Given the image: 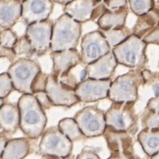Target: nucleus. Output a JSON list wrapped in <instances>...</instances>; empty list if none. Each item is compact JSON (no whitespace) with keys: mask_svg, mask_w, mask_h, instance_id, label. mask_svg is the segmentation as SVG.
<instances>
[{"mask_svg":"<svg viewBox=\"0 0 159 159\" xmlns=\"http://www.w3.org/2000/svg\"><path fill=\"white\" fill-rule=\"evenodd\" d=\"M51 57L52 60L51 74L57 79L68 74L73 69L81 64L80 52L77 49L51 51Z\"/></svg>","mask_w":159,"mask_h":159,"instance_id":"4468645a","label":"nucleus"},{"mask_svg":"<svg viewBox=\"0 0 159 159\" xmlns=\"http://www.w3.org/2000/svg\"><path fill=\"white\" fill-rule=\"evenodd\" d=\"M51 1L54 2L55 4H58V5H61V6H66V4H68L73 0H51Z\"/></svg>","mask_w":159,"mask_h":159,"instance_id":"ea45409f","label":"nucleus"},{"mask_svg":"<svg viewBox=\"0 0 159 159\" xmlns=\"http://www.w3.org/2000/svg\"><path fill=\"white\" fill-rule=\"evenodd\" d=\"M41 70L36 61L31 58L20 57L9 66L7 73L11 77L14 90L21 94H33L32 82Z\"/></svg>","mask_w":159,"mask_h":159,"instance_id":"423d86ee","label":"nucleus"},{"mask_svg":"<svg viewBox=\"0 0 159 159\" xmlns=\"http://www.w3.org/2000/svg\"><path fill=\"white\" fill-rule=\"evenodd\" d=\"M151 158H154V159H159V152L156 154V155H154L153 157H151Z\"/></svg>","mask_w":159,"mask_h":159,"instance_id":"37998d69","label":"nucleus"},{"mask_svg":"<svg viewBox=\"0 0 159 159\" xmlns=\"http://www.w3.org/2000/svg\"><path fill=\"white\" fill-rule=\"evenodd\" d=\"M143 68L131 69L111 81L108 98L111 102H135L139 89L147 81L142 74Z\"/></svg>","mask_w":159,"mask_h":159,"instance_id":"7ed1b4c3","label":"nucleus"},{"mask_svg":"<svg viewBox=\"0 0 159 159\" xmlns=\"http://www.w3.org/2000/svg\"><path fill=\"white\" fill-rule=\"evenodd\" d=\"M118 61L112 51L85 66L87 77L92 79H111L118 66Z\"/></svg>","mask_w":159,"mask_h":159,"instance_id":"dca6fc26","label":"nucleus"},{"mask_svg":"<svg viewBox=\"0 0 159 159\" xmlns=\"http://www.w3.org/2000/svg\"><path fill=\"white\" fill-rule=\"evenodd\" d=\"M130 11L136 16L142 15L154 7V0H128Z\"/></svg>","mask_w":159,"mask_h":159,"instance_id":"bb28decb","label":"nucleus"},{"mask_svg":"<svg viewBox=\"0 0 159 159\" xmlns=\"http://www.w3.org/2000/svg\"><path fill=\"white\" fill-rule=\"evenodd\" d=\"M158 66H159V63H158Z\"/></svg>","mask_w":159,"mask_h":159,"instance_id":"de8ad7c7","label":"nucleus"},{"mask_svg":"<svg viewBox=\"0 0 159 159\" xmlns=\"http://www.w3.org/2000/svg\"><path fill=\"white\" fill-rule=\"evenodd\" d=\"M154 7L159 10V0H154Z\"/></svg>","mask_w":159,"mask_h":159,"instance_id":"79ce46f5","label":"nucleus"},{"mask_svg":"<svg viewBox=\"0 0 159 159\" xmlns=\"http://www.w3.org/2000/svg\"><path fill=\"white\" fill-rule=\"evenodd\" d=\"M110 151V158H132L134 157V141L130 131H118L106 125L102 134Z\"/></svg>","mask_w":159,"mask_h":159,"instance_id":"1a4fd4ad","label":"nucleus"},{"mask_svg":"<svg viewBox=\"0 0 159 159\" xmlns=\"http://www.w3.org/2000/svg\"><path fill=\"white\" fill-rule=\"evenodd\" d=\"M4 102H5L4 99H1V98H0V106H1V105H2V104L4 103Z\"/></svg>","mask_w":159,"mask_h":159,"instance_id":"c03bdc74","label":"nucleus"},{"mask_svg":"<svg viewBox=\"0 0 159 159\" xmlns=\"http://www.w3.org/2000/svg\"><path fill=\"white\" fill-rule=\"evenodd\" d=\"M58 128L66 137H68L71 142H75L86 139L85 135L80 129L74 118H65L60 119L57 124Z\"/></svg>","mask_w":159,"mask_h":159,"instance_id":"b1692460","label":"nucleus"},{"mask_svg":"<svg viewBox=\"0 0 159 159\" xmlns=\"http://www.w3.org/2000/svg\"><path fill=\"white\" fill-rule=\"evenodd\" d=\"M12 50L17 57L30 58L34 54V51L32 45L28 39V37L24 34L20 37H18L15 44L12 47Z\"/></svg>","mask_w":159,"mask_h":159,"instance_id":"a878e982","label":"nucleus"},{"mask_svg":"<svg viewBox=\"0 0 159 159\" xmlns=\"http://www.w3.org/2000/svg\"><path fill=\"white\" fill-rule=\"evenodd\" d=\"M8 140H9V138L6 135V133H4V132L0 133V158L2 157V154H3V151L5 149V147H6Z\"/></svg>","mask_w":159,"mask_h":159,"instance_id":"58836bf2","label":"nucleus"},{"mask_svg":"<svg viewBox=\"0 0 159 159\" xmlns=\"http://www.w3.org/2000/svg\"><path fill=\"white\" fill-rule=\"evenodd\" d=\"M81 24L65 12L57 18L52 27L50 51L77 49L82 32Z\"/></svg>","mask_w":159,"mask_h":159,"instance_id":"f03ea898","label":"nucleus"},{"mask_svg":"<svg viewBox=\"0 0 159 159\" xmlns=\"http://www.w3.org/2000/svg\"><path fill=\"white\" fill-rule=\"evenodd\" d=\"M45 92L54 106L70 108L80 102L75 88L60 81L52 74H49Z\"/></svg>","mask_w":159,"mask_h":159,"instance_id":"f8f14e48","label":"nucleus"},{"mask_svg":"<svg viewBox=\"0 0 159 159\" xmlns=\"http://www.w3.org/2000/svg\"><path fill=\"white\" fill-rule=\"evenodd\" d=\"M146 107L148 109H151L155 111L159 112V95L158 96H155L152 98H150L147 102Z\"/></svg>","mask_w":159,"mask_h":159,"instance_id":"4c0bfd02","label":"nucleus"},{"mask_svg":"<svg viewBox=\"0 0 159 159\" xmlns=\"http://www.w3.org/2000/svg\"><path fill=\"white\" fill-rule=\"evenodd\" d=\"M135 102H112L105 111L106 125L118 131H130L137 122Z\"/></svg>","mask_w":159,"mask_h":159,"instance_id":"0eeeda50","label":"nucleus"},{"mask_svg":"<svg viewBox=\"0 0 159 159\" xmlns=\"http://www.w3.org/2000/svg\"><path fill=\"white\" fill-rule=\"evenodd\" d=\"M74 118L87 139L102 136L106 128L105 111L97 106L84 107Z\"/></svg>","mask_w":159,"mask_h":159,"instance_id":"6e6552de","label":"nucleus"},{"mask_svg":"<svg viewBox=\"0 0 159 159\" xmlns=\"http://www.w3.org/2000/svg\"><path fill=\"white\" fill-rule=\"evenodd\" d=\"M78 159H99L100 157L98 156L97 150L92 147H89L87 146L85 148H83L81 149V151L80 152L77 157H76Z\"/></svg>","mask_w":159,"mask_h":159,"instance_id":"72a5a7b5","label":"nucleus"},{"mask_svg":"<svg viewBox=\"0 0 159 159\" xmlns=\"http://www.w3.org/2000/svg\"><path fill=\"white\" fill-rule=\"evenodd\" d=\"M18 36L14 32L11 31V29H3L0 31V44L12 48L15 44Z\"/></svg>","mask_w":159,"mask_h":159,"instance_id":"7c9ffc66","label":"nucleus"},{"mask_svg":"<svg viewBox=\"0 0 159 159\" xmlns=\"http://www.w3.org/2000/svg\"><path fill=\"white\" fill-rule=\"evenodd\" d=\"M142 39L147 44H156L159 46V25L148 31Z\"/></svg>","mask_w":159,"mask_h":159,"instance_id":"2f4dec72","label":"nucleus"},{"mask_svg":"<svg viewBox=\"0 0 159 159\" xmlns=\"http://www.w3.org/2000/svg\"><path fill=\"white\" fill-rule=\"evenodd\" d=\"M20 128V110L18 104L4 102L0 106V129L6 134H12Z\"/></svg>","mask_w":159,"mask_h":159,"instance_id":"6ab92c4d","label":"nucleus"},{"mask_svg":"<svg viewBox=\"0 0 159 159\" xmlns=\"http://www.w3.org/2000/svg\"><path fill=\"white\" fill-rule=\"evenodd\" d=\"M152 89H153L155 96H158L159 95V82H155L152 85Z\"/></svg>","mask_w":159,"mask_h":159,"instance_id":"a19ab883","label":"nucleus"},{"mask_svg":"<svg viewBox=\"0 0 159 159\" xmlns=\"http://www.w3.org/2000/svg\"><path fill=\"white\" fill-rule=\"evenodd\" d=\"M105 5L111 10H116L128 6V0H106Z\"/></svg>","mask_w":159,"mask_h":159,"instance_id":"c9c22d12","label":"nucleus"},{"mask_svg":"<svg viewBox=\"0 0 159 159\" xmlns=\"http://www.w3.org/2000/svg\"><path fill=\"white\" fill-rule=\"evenodd\" d=\"M111 51V48L100 29L89 32L81 38L80 60L85 66L96 61Z\"/></svg>","mask_w":159,"mask_h":159,"instance_id":"9d476101","label":"nucleus"},{"mask_svg":"<svg viewBox=\"0 0 159 159\" xmlns=\"http://www.w3.org/2000/svg\"><path fill=\"white\" fill-rule=\"evenodd\" d=\"M137 17L135 24L132 29V34L140 38H142L148 31L159 25V10L155 7L148 12Z\"/></svg>","mask_w":159,"mask_h":159,"instance_id":"5701e85b","label":"nucleus"},{"mask_svg":"<svg viewBox=\"0 0 159 159\" xmlns=\"http://www.w3.org/2000/svg\"><path fill=\"white\" fill-rule=\"evenodd\" d=\"M97 1H98V2H105L106 0H97Z\"/></svg>","mask_w":159,"mask_h":159,"instance_id":"a18cd8bd","label":"nucleus"},{"mask_svg":"<svg viewBox=\"0 0 159 159\" xmlns=\"http://www.w3.org/2000/svg\"><path fill=\"white\" fill-rule=\"evenodd\" d=\"M128 11H129L128 6L116 10L107 9V11L96 22L100 30L120 29L125 26Z\"/></svg>","mask_w":159,"mask_h":159,"instance_id":"aec40b11","label":"nucleus"},{"mask_svg":"<svg viewBox=\"0 0 159 159\" xmlns=\"http://www.w3.org/2000/svg\"><path fill=\"white\" fill-rule=\"evenodd\" d=\"M35 97L37 98L38 102H39L40 105L43 107V109L46 111V110H49L51 109V107H53V103L51 102V101L50 100V98L48 97L47 93L45 91H40V92H36L34 94Z\"/></svg>","mask_w":159,"mask_h":159,"instance_id":"473e14b6","label":"nucleus"},{"mask_svg":"<svg viewBox=\"0 0 159 159\" xmlns=\"http://www.w3.org/2000/svg\"><path fill=\"white\" fill-rule=\"evenodd\" d=\"M16 57L17 56L14 53L12 48H9V47L0 44V57H6V58H8L10 61H13Z\"/></svg>","mask_w":159,"mask_h":159,"instance_id":"e433bc0d","label":"nucleus"},{"mask_svg":"<svg viewBox=\"0 0 159 159\" xmlns=\"http://www.w3.org/2000/svg\"><path fill=\"white\" fill-rule=\"evenodd\" d=\"M30 152L29 138L9 139L2 154V159H22Z\"/></svg>","mask_w":159,"mask_h":159,"instance_id":"412c9836","label":"nucleus"},{"mask_svg":"<svg viewBox=\"0 0 159 159\" xmlns=\"http://www.w3.org/2000/svg\"><path fill=\"white\" fill-rule=\"evenodd\" d=\"M48 77H49V74H44L42 70L36 74L31 86L33 94L36 92H40V91H45L47 82H48Z\"/></svg>","mask_w":159,"mask_h":159,"instance_id":"c756f323","label":"nucleus"},{"mask_svg":"<svg viewBox=\"0 0 159 159\" xmlns=\"http://www.w3.org/2000/svg\"><path fill=\"white\" fill-rule=\"evenodd\" d=\"M17 104L20 110V129L31 140L41 138L48 119L37 98L34 94H22Z\"/></svg>","mask_w":159,"mask_h":159,"instance_id":"f257e3e1","label":"nucleus"},{"mask_svg":"<svg viewBox=\"0 0 159 159\" xmlns=\"http://www.w3.org/2000/svg\"><path fill=\"white\" fill-rule=\"evenodd\" d=\"M111 79L86 78L75 87V94L81 102H94L108 97Z\"/></svg>","mask_w":159,"mask_h":159,"instance_id":"ddd939ff","label":"nucleus"},{"mask_svg":"<svg viewBox=\"0 0 159 159\" xmlns=\"http://www.w3.org/2000/svg\"><path fill=\"white\" fill-rule=\"evenodd\" d=\"M54 4L51 0H24L21 19L27 25L45 20L52 13Z\"/></svg>","mask_w":159,"mask_h":159,"instance_id":"2eb2a0df","label":"nucleus"},{"mask_svg":"<svg viewBox=\"0 0 159 159\" xmlns=\"http://www.w3.org/2000/svg\"><path fill=\"white\" fill-rule=\"evenodd\" d=\"M142 128H159V112L146 107L142 114Z\"/></svg>","mask_w":159,"mask_h":159,"instance_id":"cd10ccee","label":"nucleus"},{"mask_svg":"<svg viewBox=\"0 0 159 159\" xmlns=\"http://www.w3.org/2000/svg\"><path fill=\"white\" fill-rule=\"evenodd\" d=\"M21 12L20 0H0V28L11 29L21 19Z\"/></svg>","mask_w":159,"mask_h":159,"instance_id":"f3484780","label":"nucleus"},{"mask_svg":"<svg viewBox=\"0 0 159 159\" xmlns=\"http://www.w3.org/2000/svg\"><path fill=\"white\" fill-rule=\"evenodd\" d=\"M73 151V142L66 137L58 126L45 129L39 142V153L43 157L66 158Z\"/></svg>","mask_w":159,"mask_h":159,"instance_id":"39448f33","label":"nucleus"},{"mask_svg":"<svg viewBox=\"0 0 159 159\" xmlns=\"http://www.w3.org/2000/svg\"><path fill=\"white\" fill-rule=\"evenodd\" d=\"M97 0H73L64 6V12L80 23L91 20L92 12L97 6Z\"/></svg>","mask_w":159,"mask_h":159,"instance_id":"a211bd4d","label":"nucleus"},{"mask_svg":"<svg viewBox=\"0 0 159 159\" xmlns=\"http://www.w3.org/2000/svg\"><path fill=\"white\" fill-rule=\"evenodd\" d=\"M108 7L106 6L104 2H98L97 6H95L93 12H92V17H91V20H96L102 16V14L107 11Z\"/></svg>","mask_w":159,"mask_h":159,"instance_id":"f704fd0d","label":"nucleus"},{"mask_svg":"<svg viewBox=\"0 0 159 159\" xmlns=\"http://www.w3.org/2000/svg\"><path fill=\"white\" fill-rule=\"evenodd\" d=\"M147 47L148 44L142 38L132 34L111 51L119 65L130 69L143 68L148 62Z\"/></svg>","mask_w":159,"mask_h":159,"instance_id":"20e7f679","label":"nucleus"},{"mask_svg":"<svg viewBox=\"0 0 159 159\" xmlns=\"http://www.w3.org/2000/svg\"><path fill=\"white\" fill-rule=\"evenodd\" d=\"M101 31L111 49L116 45L119 44L120 43H122L130 34H132V30L125 26H124L123 28H120V29L101 30Z\"/></svg>","mask_w":159,"mask_h":159,"instance_id":"393cba45","label":"nucleus"},{"mask_svg":"<svg viewBox=\"0 0 159 159\" xmlns=\"http://www.w3.org/2000/svg\"><path fill=\"white\" fill-rule=\"evenodd\" d=\"M137 141L148 157L159 152V128H142L137 134Z\"/></svg>","mask_w":159,"mask_h":159,"instance_id":"4be33fe9","label":"nucleus"},{"mask_svg":"<svg viewBox=\"0 0 159 159\" xmlns=\"http://www.w3.org/2000/svg\"><path fill=\"white\" fill-rule=\"evenodd\" d=\"M53 22L50 19L27 25L25 35L29 40L36 56H43L51 50Z\"/></svg>","mask_w":159,"mask_h":159,"instance_id":"9b49d317","label":"nucleus"},{"mask_svg":"<svg viewBox=\"0 0 159 159\" xmlns=\"http://www.w3.org/2000/svg\"><path fill=\"white\" fill-rule=\"evenodd\" d=\"M20 1H21V2H22V1H24V0H20Z\"/></svg>","mask_w":159,"mask_h":159,"instance_id":"49530a36","label":"nucleus"},{"mask_svg":"<svg viewBox=\"0 0 159 159\" xmlns=\"http://www.w3.org/2000/svg\"><path fill=\"white\" fill-rule=\"evenodd\" d=\"M13 90L14 88L9 74L7 72L0 74V98L5 99Z\"/></svg>","mask_w":159,"mask_h":159,"instance_id":"c85d7f7f","label":"nucleus"}]
</instances>
